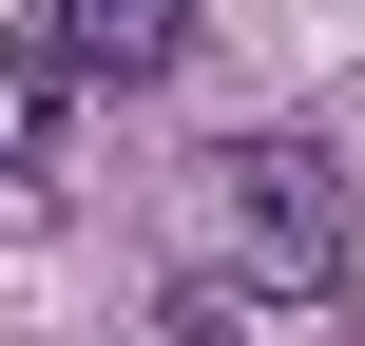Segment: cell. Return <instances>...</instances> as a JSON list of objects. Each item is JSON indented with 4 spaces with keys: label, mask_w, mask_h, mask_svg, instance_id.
<instances>
[{
    "label": "cell",
    "mask_w": 365,
    "mask_h": 346,
    "mask_svg": "<svg viewBox=\"0 0 365 346\" xmlns=\"http://www.w3.org/2000/svg\"><path fill=\"white\" fill-rule=\"evenodd\" d=\"M212 250H231V289L327 308V289H346V193H327V154H308V135H231V154H212Z\"/></svg>",
    "instance_id": "obj_1"
},
{
    "label": "cell",
    "mask_w": 365,
    "mask_h": 346,
    "mask_svg": "<svg viewBox=\"0 0 365 346\" xmlns=\"http://www.w3.org/2000/svg\"><path fill=\"white\" fill-rule=\"evenodd\" d=\"M38 19H58V77H96V96H154L192 58V0H38Z\"/></svg>",
    "instance_id": "obj_2"
},
{
    "label": "cell",
    "mask_w": 365,
    "mask_h": 346,
    "mask_svg": "<svg viewBox=\"0 0 365 346\" xmlns=\"http://www.w3.org/2000/svg\"><path fill=\"white\" fill-rule=\"evenodd\" d=\"M231 327H250L231 289H173V346H231Z\"/></svg>",
    "instance_id": "obj_3"
}]
</instances>
